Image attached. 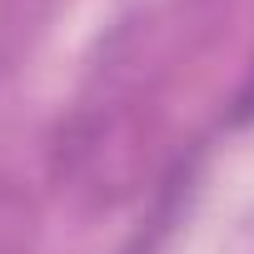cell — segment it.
<instances>
[{
  "label": "cell",
  "mask_w": 254,
  "mask_h": 254,
  "mask_svg": "<svg viewBox=\"0 0 254 254\" xmlns=\"http://www.w3.org/2000/svg\"><path fill=\"white\" fill-rule=\"evenodd\" d=\"M229 125H254V60H249V75H244V85L234 90V105H229Z\"/></svg>",
  "instance_id": "1"
}]
</instances>
